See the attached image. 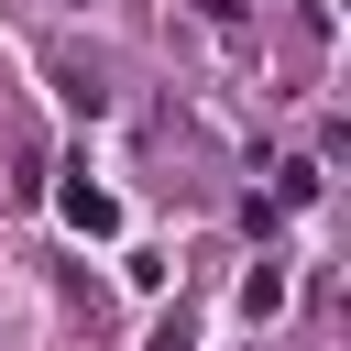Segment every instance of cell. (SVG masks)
<instances>
[{
    "label": "cell",
    "instance_id": "cell-1",
    "mask_svg": "<svg viewBox=\"0 0 351 351\" xmlns=\"http://www.w3.org/2000/svg\"><path fill=\"white\" fill-rule=\"evenodd\" d=\"M154 351H186V329H165V340H154Z\"/></svg>",
    "mask_w": 351,
    "mask_h": 351
}]
</instances>
